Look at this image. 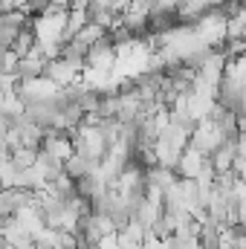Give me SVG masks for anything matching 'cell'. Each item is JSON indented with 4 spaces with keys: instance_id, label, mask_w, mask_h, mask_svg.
I'll list each match as a JSON object with an SVG mask.
<instances>
[{
    "instance_id": "14",
    "label": "cell",
    "mask_w": 246,
    "mask_h": 249,
    "mask_svg": "<svg viewBox=\"0 0 246 249\" xmlns=\"http://www.w3.org/2000/svg\"><path fill=\"white\" fill-rule=\"evenodd\" d=\"M50 6H58V9H70V0H50Z\"/></svg>"
},
{
    "instance_id": "5",
    "label": "cell",
    "mask_w": 246,
    "mask_h": 249,
    "mask_svg": "<svg viewBox=\"0 0 246 249\" xmlns=\"http://www.w3.org/2000/svg\"><path fill=\"white\" fill-rule=\"evenodd\" d=\"M235 160H238V139H235V142H226L223 148H217V151L211 154V168H214V174H229L232 165H235Z\"/></svg>"
},
{
    "instance_id": "7",
    "label": "cell",
    "mask_w": 246,
    "mask_h": 249,
    "mask_svg": "<svg viewBox=\"0 0 246 249\" xmlns=\"http://www.w3.org/2000/svg\"><path fill=\"white\" fill-rule=\"evenodd\" d=\"M38 47V38H35V29H32V23L29 26H23L20 29V35L15 38V44H12V53L18 55V58H26L32 50Z\"/></svg>"
},
{
    "instance_id": "10",
    "label": "cell",
    "mask_w": 246,
    "mask_h": 249,
    "mask_svg": "<svg viewBox=\"0 0 246 249\" xmlns=\"http://www.w3.org/2000/svg\"><path fill=\"white\" fill-rule=\"evenodd\" d=\"M105 35H107V32H105L102 26H96V23H87V26H84V29H81V32H78L75 38H78L81 44H87V47H93V44H99V41H102Z\"/></svg>"
},
{
    "instance_id": "8",
    "label": "cell",
    "mask_w": 246,
    "mask_h": 249,
    "mask_svg": "<svg viewBox=\"0 0 246 249\" xmlns=\"http://www.w3.org/2000/svg\"><path fill=\"white\" fill-rule=\"evenodd\" d=\"M9 160H12L15 168L26 171V168H35V165H38V151H35V148H15Z\"/></svg>"
},
{
    "instance_id": "1",
    "label": "cell",
    "mask_w": 246,
    "mask_h": 249,
    "mask_svg": "<svg viewBox=\"0 0 246 249\" xmlns=\"http://www.w3.org/2000/svg\"><path fill=\"white\" fill-rule=\"evenodd\" d=\"M174 174L180 180H214V168H211V157L200 154L197 148H185Z\"/></svg>"
},
{
    "instance_id": "12",
    "label": "cell",
    "mask_w": 246,
    "mask_h": 249,
    "mask_svg": "<svg viewBox=\"0 0 246 249\" xmlns=\"http://www.w3.org/2000/svg\"><path fill=\"white\" fill-rule=\"evenodd\" d=\"M0 6H3V12H23L26 0H0Z\"/></svg>"
},
{
    "instance_id": "3",
    "label": "cell",
    "mask_w": 246,
    "mask_h": 249,
    "mask_svg": "<svg viewBox=\"0 0 246 249\" xmlns=\"http://www.w3.org/2000/svg\"><path fill=\"white\" fill-rule=\"evenodd\" d=\"M116 58H119V53H116V47H113L110 35H105L99 44H93V47H90V53H87V70L107 72V70H113V67H116Z\"/></svg>"
},
{
    "instance_id": "9",
    "label": "cell",
    "mask_w": 246,
    "mask_h": 249,
    "mask_svg": "<svg viewBox=\"0 0 246 249\" xmlns=\"http://www.w3.org/2000/svg\"><path fill=\"white\" fill-rule=\"evenodd\" d=\"M119 235H122V238H127L130 244H139V247H142V244H145V238H148V229H145V226L133 217V220H130V223L122 229V232H119Z\"/></svg>"
},
{
    "instance_id": "2",
    "label": "cell",
    "mask_w": 246,
    "mask_h": 249,
    "mask_svg": "<svg viewBox=\"0 0 246 249\" xmlns=\"http://www.w3.org/2000/svg\"><path fill=\"white\" fill-rule=\"evenodd\" d=\"M229 139L223 136V130L217 127V124L211 122V119H203V122H197V127L191 130V142H188V148H197L200 154H206V157H211L217 148H223Z\"/></svg>"
},
{
    "instance_id": "11",
    "label": "cell",
    "mask_w": 246,
    "mask_h": 249,
    "mask_svg": "<svg viewBox=\"0 0 246 249\" xmlns=\"http://www.w3.org/2000/svg\"><path fill=\"white\" fill-rule=\"evenodd\" d=\"M232 174H235V180L246 183V157H238V160H235V165H232Z\"/></svg>"
},
{
    "instance_id": "4",
    "label": "cell",
    "mask_w": 246,
    "mask_h": 249,
    "mask_svg": "<svg viewBox=\"0 0 246 249\" xmlns=\"http://www.w3.org/2000/svg\"><path fill=\"white\" fill-rule=\"evenodd\" d=\"M64 171H67L70 180H81V177L96 174V171H99V162L90 160V157H84V154H72V157L64 162Z\"/></svg>"
},
{
    "instance_id": "6",
    "label": "cell",
    "mask_w": 246,
    "mask_h": 249,
    "mask_svg": "<svg viewBox=\"0 0 246 249\" xmlns=\"http://www.w3.org/2000/svg\"><path fill=\"white\" fill-rule=\"evenodd\" d=\"M220 229L223 226H217L214 220H203L200 223V229H197V241H200V247L203 249H220Z\"/></svg>"
},
{
    "instance_id": "13",
    "label": "cell",
    "mask_w": 246,
    "mask_h": 249,
    "mask_svg": "<svg viewBox=\"0 0 246 249\" xmlns=\"http://www.w3.org/2000/svg\"><path fill=\"white\" fill-rule=\"evenodd\" d=\"M238 157H246V133H238Z\"/></svg>"
}]
</instances>
